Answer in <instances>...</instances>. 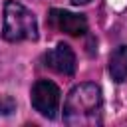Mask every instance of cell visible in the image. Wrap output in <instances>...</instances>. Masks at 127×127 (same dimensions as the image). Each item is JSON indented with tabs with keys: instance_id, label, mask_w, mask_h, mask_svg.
Returning a JSON list of instances; mask_svg holds the SVG:
<instances>
[{
	"instance_id": "6da1fadb",
	"label": "cell",
	"mask_w": 127,
	"mask_h": 127,
	"mask_svg": "<svg viewBox=\"0 0 127 127\" xmlns=\"http://www.w3.org/2000/svg\"><path fill=\"white\" fill-rule=\"evenodd\" d=\"M103 95L95 83L75 85L64 103V123L71 127H95L101 125Z\"/></svg>"
},
{
	"instance_id": "7a4b0ae2",
	"label": "cell",
	"mask_w": 127,
	"mask_h": 127,
	"mask_svg": "<svg viewBox=\"0 0 127 127\" xmlns=\"http://www.w3.org/2000/svg\"><path fill=\"white\" fill-rule=\"evenodd\" d=\"M2 38L6 42L38 40V22H36V16L24 4H20L16 0H6L4 2Z\"/></svg>"
},
{
	"instance_id": "3957f363",
	"label": "cell",
	"mask_w": 127,
	"mask_h": 127,
	"mask_svg": "<svg viewBox=\"0 0 127 127\" xmlns=\"http://www.w3.org/2000/svg\"><path fill=\"white\" fill-rule=\"evenodd\" d=\"M60 87L50 81V79H38L32 87V105L34 109L48 117V119H54L58 109H60Z\"/></svg>"
},
{
	"instance_id": "277c9868",
	"label": "cell",
	"mask_w": 127,
	"mask_h": 127,
	"mask_svg": "<svg viewBox=\"0 0 127 127\" xmlns=\"http://www.w3.org/2000/svg\"><path fill=\"white\" fill-rule=\"evenodd\" d=\"M50 24L60 30L65 32L69 36H83L87 32V20L81 14H73L67 10H60V8H52L50 10Z\"/></svg>"
},
{
	"instance_id": "5b68a950",
	"label": "cell",
	"mask_w": 127,
	"mask_h": 127,
	"mask_svg": "<svg viewBox=\"0 0 127 127\" xmlns=\"http://www.w3.org/2000/svg\"><path fill=\"white\" fill-rule=\"evenodd\" d=\"M44 60H46L48 67H52L54 71H58L62 75H73V71H75V54L64 42H60L54 50H50L44 56Z\"/></svg>"
},
{
	"instance_id": "8992f818",
	"label": "cell",
	"mask_w": 127,
	"mask_h": 127,
	"mask_svg": "<svg viewBox=\"0 0 127 127\" xmlns=\"http://www.w3.org/2000/svg\"><path fill=\"white\" fill-rule=\"evenodd\" d=\"M109 75L117 83L127 79V46L115 48L109 56Z\"/></svg>"
},
{
	"instance_id": "52a82bcc",
	"label": "cell",
	"mask_w": 127,
	"mask_h": 127,
	"mask_svg": "<svg viewBox=\"0 0 127 127\" xmlns=\"http://www.w3.org/2000/svg\"><path fill=\"white\" fill-rule=\"evenodd\" d=\"M16 109V103H14V99L10 97V95H4V97H0V113L2 115H8V113H12Z\"/></svg>"
},
{
	"instance_id": "ba28073f",
	"label": "cell",
	"mask_w": 127,
	"mask_h": 127,
	"mask_svg": "<svg viewBox=\"0 0 127 127\" xmlns=\"http://www.w3.org/2000/svg\"><path fill=\"white\" fill-rule=\"evenodd\" d=\"M71 2H73L75 6H81V4H89L91 0H71Z\"/></svg>"
}]
</instances>
